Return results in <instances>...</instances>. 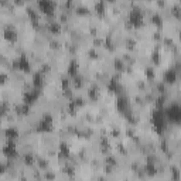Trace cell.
Instances as JSON below:
<instances>
[{
  "label": "cell",
  "mask_w": 181,
  "mask_h": 181,
  "mask_svg": "<svg viewBox=\"0 0 181 181\" xmlns=\"http://www.w3.org/2000/svg\"><path fill=\"white\" fill-rule=\"evenodd\" d=\"M167 112H168V117H170V120H174V122H178V120H180L181 112H180V108H178L177 105L170 106V109H168Z\"/></svg>",
  "instance_id": "cell-1"
},
{
  "label": "cell",
  "mask_w": 181,
  "mask_h": 181,
  "mask_svg": "<svg viewBox=\"0 0 181 181\" xmlns=\"http://www.w3.org/2000/svg\"><path fill=\"white\" fill-rule=\"evenodd\" d=\"M166 79H167L168 82H174V81H176V72H174V71H170V72H167V76H166Z\"/></svg>",
  "instance_id": "cell-2"
}]
</instances>
